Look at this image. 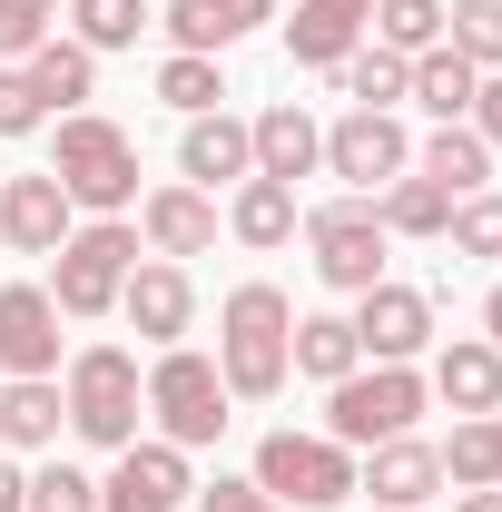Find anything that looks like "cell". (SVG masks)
Returning a JSON list of instances; mask_svg holds the SVG:
<instances>
[{
  "label": "cell",
  "instance_id": "obj_21",
  "mask_svg": "<svg viewBox=\"0 0 502 512\" xmlns=\"http://www.w3.org/2000/svg\"><path fill=\"white\" fill-rule=\"evenodd\" d=\"M247 138H256V178H286V188H296V178H315V168H325V128H315L296 99L256 109Z\"/></svg>",
  "mask_w": 502,
  "mask_h": 512
},
{
  "label": "cell",
  "instance_id": "obj_31",
  "mask_svg": "<svg viewBox=\"0 0 502 512\" xmlns=\"http://www.w3.org/2000/svg\"><path fill=\"white\" fill-rule=\"evenodd\" d=\"M158 10L148 0H69V40L99 60V50H138V30H148Z\"/></svg>",
  "mask_w": 502,
  "mask_h": 512
},
{
  "label": "cell",
  "instance_id": "obj_36",
  "mask_svg": "<svg viewBox=\"0 0 502 512\" xmlns=\"http://www.w3.org/2000/svg\"><path fill=\"white\" fill-rule=\"evenodd\" d=\"M60 30V0H0V60H30Z\"/></svg>",
  "mask_w": 502,
  "mask_h": 512
},
{
  "label": "cell",
  "instance_id": "obj_10",
  "mask_svg": "<svg viewBox=\"0 0 502 512\" xmlns=\"http://www.w3.org/2000/svg\"><path fill=\"white\" fill-rule=\"evenodd\" d=\"M345 325H355L365 365H414V355L434 345V296L384 276V286H365V296H355V316H345Z\"/></svg>",
  "mask_w": 502,
  "mask_h": 512
},
{
  "label": "cell",
  "instance_id": "obj_26",
  "mask_svg": "<svg viewBox=\"0 0 502 512\" xmlns=\"http://www.w3.org/2000/svg\"><path fill=\"white\" fill-rule=\"evenodd\" d=\"M30 89H40V109H89V89H99V60H89V50H79V40H60V30H50V40H40V50H30Z\"/></svg>",
  "mask_w": 502,
  "mask_h": 512
},
{
  "label": "cell",
  "instance_id": "obj_43",
  "mask_svg": "<svg viewBox=\"0 0 502 512\" xmlns=\"http://www.w3.org/2000/svg\"><path fill=\"white\" fill-rule=\"evenodd\" d=\"M483 335H493V345H502V286H493V296H483Z\"/></svg>",
  "mask_w": 502,
  "mask_h": 512
},
{
  "label": "cell",
  "instance_id": "obj_17",
  "mask_svg": "<svg viewBox=\"0 0 502 512\" xmlns=\"http://www.w3.org/2000/svg\"><path fill=\"white\" fill-rule=\"evenodd\" d=\"M178 178L188 188H237V178H256V138L237 109H207V119H188V138H178Z\"/></svg>",
  "mask_w": 502,
  "mask_h": 512
},
{
  "label": "cell",
  "instance_id": "obj_23",
  "mask_svg": "<svg viewBox=\"0 0 502 512\" xmlns=\"http://www.w3.org/2000/svg\"><path fill=\"white\" fill-rule=\"evenodd\" d=\"M296 227H306V207H296L286 178H237V197H227V237H237V247L266 256V247H286Z\"/></svg>",
  "mask_w": 502,
  "mask_h": 512
},
{
  "label": "cell",
  "instance_id": "obj_40",
  "mask_svg": "<svg viewBox=\"0 0 502 512\" xmlns=\"http://www.w3.org/2000/svg\"><path fill=\"white\" fill-rule=\"evenodd\" d=\"M463 128H473L483 148H502V69H483V89H473V109H463Z\"/></svg>",
  "mask_w": 502,
  "mask_h": 512
},
{
  "label": "cell",
  "instance_id": "obj_6",
  "mask_svg": "<svg viewBox=\"0 0 502 512\" xmlns=\"http://www.w3.org/2000/svg\"><path fill=\"white\" fill-rule=\"evenodd\" d=\"M237 394H227V375H217V355H197V345H168L158 365H148V424H158V444H217L237 414H227Z\"/></svg>",
  "mask_w": 502,
  "mask_h": 512
},
{
  "label": "cell",
  "instance_id": "obj_3",
  "mask_svg": "<svg viewBox=\"0 0 502 512\" xmlns=\"http://www.w3.org/2000/svg\"><path fill=\"white\" fill-rule=\"evenodd\" d=\"M60 404H69V434H79V444L128 453L138 424H148V375H138L128 345H79L69 375H60Z\"/></svg>",
  "mask_w": 502,
  "mask_h": 512
},
{
  "label": "cell",
  "instance_id": "obj_33",
  "mask_svg": "<svg viewBox=\"0 0 502 512\" xmlns=\"http://www.w3.org/2000/svg\"><path fill=\"white\" fill-rule=\"evenodd\" d=\"M375 40L394 60H424L443 40V0H375Z\"/></svg>",
  "mask_w": 502,
  "mask_h": 512
},
{
  "label": "cell",
  "instance_id": "obj_29",
  "mask_svg": "<svg viewBox=\"0 0 502 512\" xmlns=\"http://www.w3.org/2000/svg\"><path fill=\"white\" fill-rule=\"evenodd\" d=\"M375 217H384V237H443V227H453V197H443L434 178L404 168V178H384V188H375Z\"/></svg>",
  "mask_w": 502,
  "mask_h": 512
},
{
  "label": "cell",
  "instance_id": "obj_13",
  "mask_svg": "<svg viewBox=\"0 0 502 512\" xmlns=\"http://www.w3.org/2000/svg\"><path fill=\"white\" fill-rule=\"evenodd\" d=\"M217 197L207 188H188V178H168V188H148L138 197V237H148V256H168V266H188V256H207L217 247Z\"/></svg>",
  "mask_w": 502,
  "mask_h": 512
},
{
  "label": "cell",
  "instance_id": "obj_22",
  "mask_svg": "<svg viewBox=\"0 0 502 512\" xmlns=\"http://www.w3.org/2000/svg\"><path fill=\"white\" fill-rule=\"evenodd\" d=\"M69 424L60 375H0V453H50Z\"/></svg>",
  "mask_w": 502,
  "mask_h": 512
},
{
  "label": "cell",
  "instance_id": "obj_30",
  "mask_svg": "<svg viewBox=\"0 0 502 512\" xmlns=\"http://www.w3.org/2000/svg\"><path fill=\"white\" fill-rule=\"evenodd\" d=\"M325 79H335V89H345L355 109H394V99L414 89V60H394L384 40H365L355 60H335V69H325Z\"/></svg>",
  "mask_w": 502,
  "mask_h": 512
},
{
  "label": "cell",
  "instance_id": "obj_2",
  "mask_svg": "<svg viewBox=\"0 0 502 512\" xmlns=\"http://www.w3.org/2000/svg\"><path fill=\"white\" fill-rule=\"evenodd\" d=\"M50 178L69 188L79 217H128L138 207V138L99 109H69L60 138H50Z\"/></svg>",
  "mask_w": 502,
  "mask_h": 512
},
{
  "label": "cell",
  "instance_id": "obj_41",
  "mask_svg": "<svg viewBox=\"0 0 502 512\" xmlns=\"http://www.w3.org/2000/svg\"><path fill=\"white\" fill-rule=\"evenodd\" d=\"M0 512H30V473H20L10 453H0Z\"/></svg>",
  "mask_w": 502,
  "mask_h": 512
},
{
  "label": "cell",
  "instance_id": "obj_11",
  "mask_svg": "<svg viewBox=\"0 0 502 512\" xmlns=\"http://www.w3.org/2000/svg\"><path fill=\"white\" fill-rule=\"evenodd\" d=\"M119 316L138 325V345H148V355L188 345V325H197V286H188V266H168V256H138V266H128V286H119Z\"/></svg>",
  "mask_w": 502,
  "mask_h": 512
},
{
  "label": "cell",
  "instance_id": "obj_38",
  "mask_svg": "<svg viewBox=\"0 0 502 512\" xmlns=\"http://www.w3.org/2000/svg\"><path fill=\"white\" fill-rule=\"evenodd\" d=\"M30 512H99V483L69 473V463H40L30 473Z\"/></svg>",
  "mask_w": 502,
  "mask_h": 512
},
{
  "label": "cell",
  "instance_id": "obj_37",
  "mask_svg": "<svg viewBox=\"0 0 502 512\" xmlns=\"http://www.w3.org/2000/svg\"><path fill=\"white\" fill-rule=\"evenodd\" d=\"M50 128V109H40V89H30V69L0 60V138H40Z\"/></svg>",
  "mask_w": 502,
  "mask_h": 512
},
{
  "label": "cell",
  "instance_id": "obj_34",
  "mask_svg": "<svg viewBox=\"0 0 502 512\" xmlns=\"http://www.w3.org/2000/svg\"><path fill=\"white\" fill-rule=\"evenodd\" d=\"M443 40L473 69H502V0H453V10H443Z\"/></svg>",
  "mask_w": 502,
  "mask_h": 512
},
{
  "label": "cell",
  "instance_id": "obj_16",
  "mask_svg": "<svg viewBox=\"0 0 502 512\" xmlns=\"http://www.w3.org/2000/svg\"><path fill=\"white\" fill-rule=\"evenodd\" d=\"M0 375H60V306H50V286H0Z\"/></svg>",
  "mask_w": 502,
  "mask_h": 512
},
{
  "label": "cell",
  "instance_id": "obj_15",
  "mask_svg": "<svg viewBox=\"0 0 502 512\" xmlns=\"http://www.w3.org/2000/svg\"><path fill=\"white\" fill-rule=\"evenodd\" d=\"M365 40H375V0H296V20H286V60L296 69H335Z\"/></svg>",
  "mask_w": 502,
  "mask_h": 512
},
{
  "label": "cell",
  "instance_id": "obj_35",
  "mask_svg": "<svg viewBox=\"0 0 502 512\" xmlns=\"http://www.w3.org/2000/svg\"><path fill=\"white\" fill-rule=\"evenodd\" d=\"M453 256H502V188H473V197H453Z\"/></svg>",
  "mask_w": 502,
  "mask_h": 512
},
{
  "label": "cell",
  "instance_id": "obj_5",
  "mask_svg": "<svg viewBox=\"0 0 502 512\" xmlns=\"http://www.w3.org/2000/svg\"><path fill=\"white\" fill-rule=\"evenodd\" d=\"M434 404L424 365H355L345 384H325V434L345 453H375L394 434H414V414Z\"/></svg>",
  "mask_w": 502,
  "mask_h": 512
},
{
  "label": "cell",
  "instance_id": "obj_39",
  "mask_svg": "<svg viewBox=\"0 0 502 512\" xmlns=\"http://www.w3.org/2000/svg\"><path fill=\"white\" fill-rule=\"evenodd\" d=\"M197 512H286L256 493V473H217V483H197Z\"/></svg>",
  "mask_w": 502,
  "mask_h": 512
},
{
  "label": "cell",
  "instance_id": "obj_7",
  "mask_svg": "<svg viewBox=\"0 0 502 512\" xmlns=\"http://www.w3.org/2000/svg\"><path fill=\"white\" fill-rule=\"evenodd\" d=\"M256 493H266V503H296V512H335V503H355V453L335 444V434L276 424V434L256 444Z\"/></svg>",
  "mask_w": 502,
  "mask_h": 512
},
{
  "label": "cell",
  "instance_id": "obj_4",
  "mask_svg": "<svg viewBox=\"0 0 502 512\" xmlns=\"http://www.w3.org/2000/svg\"><path fill=\"white\" fill-rule=\"evenodd\" d=\"M128 266H138V217H79L60 237V256H50V306H60L69 325L119 316Z\"/></svg>",
  "mask_w": 502,
  "mask_h": 512
},
{
  "label": "cell",
  "instance_id": "obj_1",
  "mask_svg": "<svg viewBox=\"0 0 502 512\" xmlns=\"http://www.w3.org/2000/svg\"><path fill=\"white\" fill-rule=\"evenodd\" d=\"M286 345H296V306H286V286H237L227 306H217V375L237 404H266V394H286Z\"/></svg>",
  "mask_w": 502,
  "mask_h": 512
},
{
  "label": "cell",
  "instance_id": "obj_9",
  "mask_svg": "<svg viewBox=\"0 0 502 512\" xmlns=\"http://www.w3.org/2000/svg\"><path fill=\"white\" fill-rule=\"evenodd\" d=\"M414 168V138L394 109H345V119L325 128V178H345L355 197H375L384 178H404Z\"/></svg>",
  "mask_w": 502,
  "mask_h": 512
},
{
  "label": "cell",
  "instance_id": "obj_28",
  "mask_svg": "<svg viewBox=\"0 0 502 512\" xmlns=\"http://www.w3.org/2000/svg\"><path fill=\"white\" fill-rule=\"evenodd\" d=\"M286 365H296V375H315V384H345L355 365H365V345H355V325H345V316H296Z\"/></svg>",
  "mask_w": 502,
  "mask_h": 512
},
{
  "label": "cell",
  "instance_id": "obj_32",
  "mask_svg": "<svg viewBox=\"0 0 502 512\" xmlns=\"http://www.w3.org/2000/svg\"><path fill=\"white\" fill-rule=\"evenodd\" d=\"M158 99L178 119H207V109H227V79H217V60H197V50H168L158 60Z\"/></svg>",
  "mask_w": 502,
  "mask_h": 512
},
{
  "label": "cell",
  "instance_id": "obj_25",
  "mask_svg": "<svg viewBox=\"0 0 502 512\" xmlns=\"http://www.w3.org/2000/svg\"><path fill=\"white\" fill-rule=\"evenodd\" d=\"M414 178H434L443 197H473V188H493V148L453 119V128H434V138L414 148Z\"/></svg>",
  "mask_w": 502,
  "mask_h": 512
},
{
  "label": "cell",
  "instance_id": "obj_27",
  "mask_svg": "<svg viewBox=\"0 0 502 512\" xmlns=\"http://www.w3.org/2000/svg\"><path fill=\"white\" fill-rule=\"evenodd\" d=\"M443 453V483H463V493H502V414H463L453 424V444Z\"/></svg>",
  "mask_w": 502,
  "mask_h": 512
},
{
  "label": "cell",
  "instance_id": "obj_42",
  "mask_svg": "<svg viewBox=\"0 0 502 512\" xmlns=\"http://www.w3.org/2000/svg\"><path fill=\"white\" fill-rule=\"evenodd\" d=\"M453 512H502V493H453Z\"/></svg>",
  "mask_w": 502,
  "mask_h": 512
},
{
  "label": "cell",
  "instance_id": "obj_20",
  "mask_svg": "<svg viewBox=\"0 0 502 512\" xmlns=\"http://www.w3.org/2000/svg\"><path fill=\"white\" fill-rule=\"evenodd\" d=\"M266 20H276V0H168V10H158V30H168L178 50H197V60L237 50V40L266 30Z\"/></svg>",
  "mask_w": 502,
  "mask_h": 512
},
{
  "label": "cell",
  "instance_id": "obj_19",
  "mask_svg": "<svg viewBox=\"0 0 502 512\" xmlns=\"http://www.w3.org/2000/svg\"><path fill=\"white\" fill-rule=\"evenodd\" d=\"M434 404H453V414H502V345L493 335H453V345H434Z\"/></svg>",
  "mask_w": 502,
  "mask_h": 512
},
{
  "label": "cell",
  "instance_id": "obj_18",
  "mask_svg": "<svg viewBox=\"0 0 502 512\" xmlns=\"http://www.w3.org/2000/svg\"><path fill=\"white\" fill-rule=\"evenodd\" d=\"M355 493H375L384 512H424L443 493V453L414 444V434H394V444H375L365 463H355Z\"/></svg>",
  "mask_w": 502,
  "mask_h": 512
},
{
  "label": "cell",
  "instance_id": "obj_12",
  "mask_svg": "<svg viewBox=\"0 0 502 512\" xmlns=\"http://www.w3.org/2000/svg\"><path fill=\"white\" fill-rule=\"evenodd\" d=\"M79 227V207L50 168H20V178H0V247L10 256H60V237Z\"/></svg>",
  "mask_w": 502,
  "mask_h": 512
},
{
  "label": "cell",
  "instance_id": "obj_8",
  "mask_svg": "<svg viewBox=\"0 0 502 512\" xmlns=\"http://www.w3.org/2000/svg\"><path fill=\"white\" fill-rule=\"evenodd\" d=\"M306 256H315V276L335 286V296H365V286H384V217H375V197H335V207H306Z\"/></svg>",
  "mask_w": 502,
  "mask_h": 512
},
{
  "label": "cell",
  "instance_id": "obj_14",
  "mask_svg": "<svg viewBox=\"0 0 502 512\" xmlns=\"http://www.w3.org/2000/svg\"><path fill=\"white\" fill-rule=\"evenodd\" d=\"M197 483H188V453L178 444H128L119 463H109V483H99V512H178Z\"/></svg>",
  "mask_w": 502,
  "mask_h": 512
},
{
  "label": "cell",
  "instance_id": "obj_24",
  "mask_svg": "<svg viewBox=\"0 0 502 512\" xmlns=\"http://www.w3.org/2000/svg\"><path fill=\"white\" fill-rule=\"evenodd\" d=\"M473 89H483V69L463 60L453 40H434V50L414 60V89H404V99H414V109H424V119H434V128H453V119H463V109H473Z\"/></svg>",
  "mask_w": 502,
  "mask_h": 512
}]
</instances>
